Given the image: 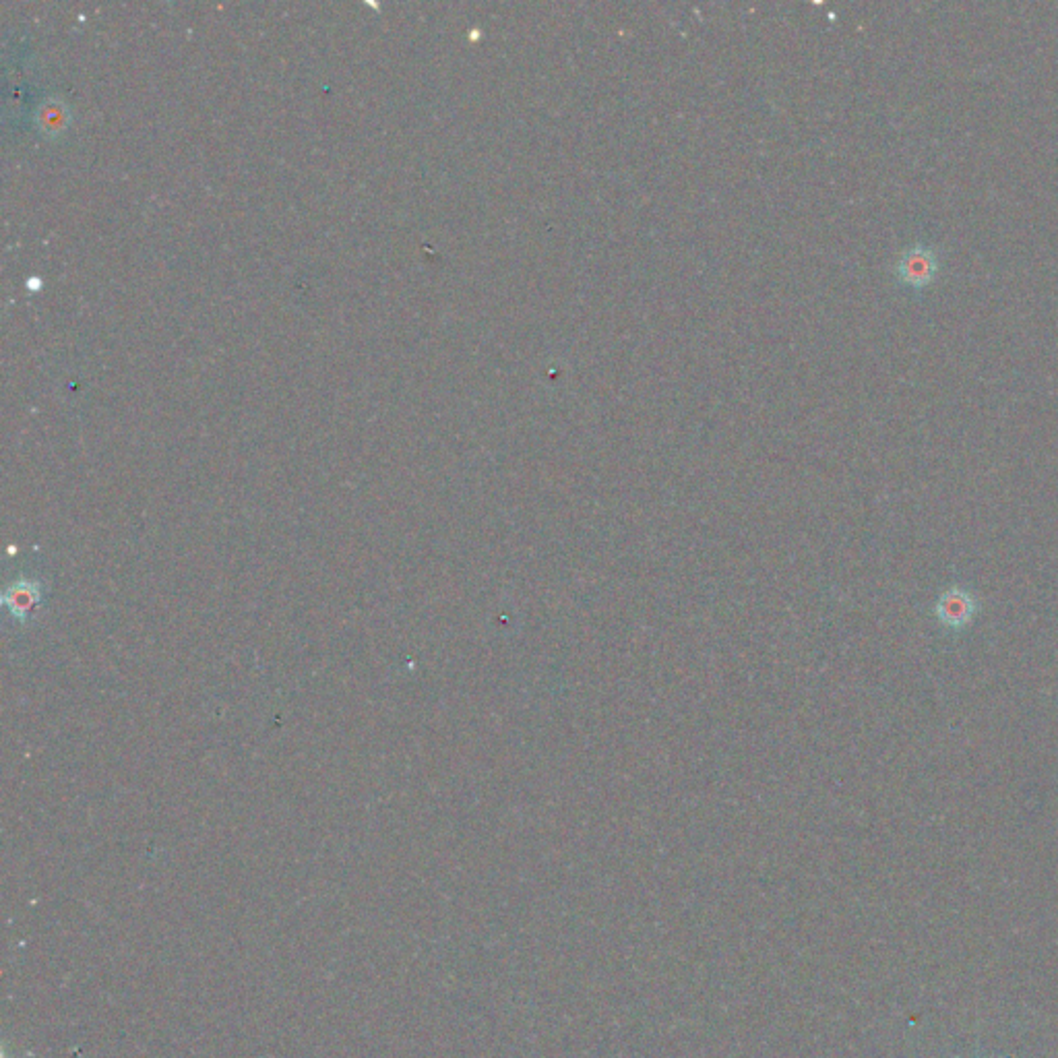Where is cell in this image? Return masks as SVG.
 <instances>
[{"instance_id":"cell-2","label":"cell","mask_w":1058,"mask_h":1058,"mask_svg":"<svg viewBox=\"0 0 1058 1058\" xmlns=\"http://www.w3.org/2000/svg\"><path fill=\"white\" fill-rule=\"evenodd\" d=\"M976 612V602L968 594L966 589H949L943 594V598L937 604V616L945 627L951 629H963L970 625V620Z\"/></svg>"},{"instance_id":"cell-1","label":"cell","mask_w":1058,"mask_h":1058,"mask_svg":"<svg viewBox=\"0 0 1058 1058\" xmlns=\"http://www.w3.org/2000/svg\"><path fill=\"white\" fill-rule=\"evenodd\" d=\"M941 271L939 251L926 244L906 248L895 263V277L901 286L910 290H924L935 282Z\"/></svg>"},{"instance_id":"cell-3","label":"cell","mask_w":1058,"mask_h":1058,"mask_svg":"<svg viewBox=\"0 0 1058 1058\" xmlns=\"http://www.w3.org/2000/svg\"><path fill=\"white\" fill-rule=\"evenodd\" d=\"M62 114H65V110H62L60 106H46V110L42 112V120L46 122V129H56L58 124L62 122Z\"/></svg>"}]
</instances>
